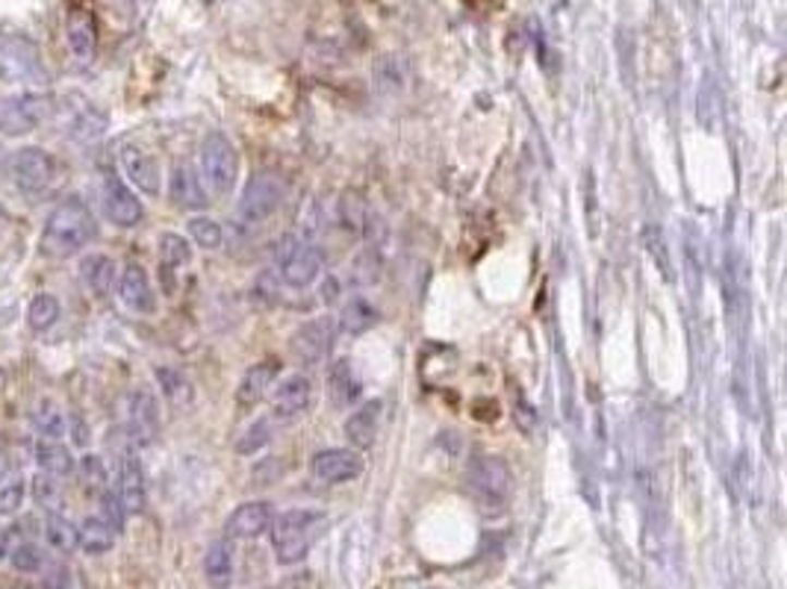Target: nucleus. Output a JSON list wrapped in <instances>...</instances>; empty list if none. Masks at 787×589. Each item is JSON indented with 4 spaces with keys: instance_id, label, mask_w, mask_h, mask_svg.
Returning a JSON list of instances; mask_svg holds the SVG:
<instances>
[{
    "instance_id": "nucleus-31",
    "label": "nucleus",
    "mask_w": 787,
    "mask_h": 589,
    "mask_svg": "<svg viewBox=\"0 0 787 589\" xmlns=\"http://www.w3.org/2000/svg\"><path fill=\"white\" fill-rule=\"evenodd\" d=\"M60 316H62V307L60 300H57V295H50V292L33 295L31 307H27V324H31V330L45 333V330H50L57 321H60Z\"/></svg>"
},
{
    "instance_id": "nucleus-36",
    "label": "nucleus",
    "mask_w": 787,
    "mask_h": 589,
    "mask_svg": "<svg viewBox=\"0 0 787 589\" xmlns=\"http://www.w3.org/2000/svg\"><path fill=\"white\" fill-rule=\"evenodd\" d=\"M190 240L204 250H219L221 242H225V230L209 216H195V219H190Z\"/></svg>"
},
{
    "instance_id": "nucleus-28",
    "label": "nucleus",
    "mask_w": 787,
    "mask_h": 589,
    "mask_svg": "<svg viewBox=\"0 0 787 589\" xmlns=\"http://www.w3.org/2000/svg\"><path fill=\"white\" fill-rule=\"evenodd\" d=\"M116 530L100 519V516H89L83 519V525L77 528V549H83L89 557H98V554H107L116 545Z\"/></svg>"
},
{
    "instance_id": "nucleus-23",
    "label": "nucleus",
    "mask_w": 787,
    "mask_h": 589,
    "mask_svg": "<svg viewBox=\"0 0 787 589\" xmlns=\"http://www.w3.org/2000/svg\"><path fill=\"white\" fill-rule=\"evenodd\" d=\"M328 395L334 401V407H354L363 398V380L358 378V371L349 360L330 363L328 369Z\"/></svg>"
},
{
    "instance_id": "nucleus-24",
    "label": "nucleus",
    "mask_w": 787,
    "mask_h": 589,
    "mask_svg": "<svg viewBox=\"0 0 787 589\" xmlns=\"http://www.w3.org/2000/svg\"><path fill=\"white\" fill-rule=\"evenodd\" d=\"M81 280L86 283V290L92 295L107 298L116 290V283H119V266L107 254H89L81 262Z\"/></svg>"
},
{
    "instance_id": "nucleus-14",
    "label": "nucleus",
    "mask_w": 787,
    "mask_h": 589,
    "mask_svg": "<svg viewBox=\"0 0 787 589\" xmlns=\"http://www.w3.org/2000/svg\"><path fill=\"white\" fill-rule=\"evenodd\" d=\"M271 521H275L271 501H245L225 521V540H259L269 533Z\"/></svg>"
},
{
    "instance_id": "nucleus-18",
    "label": "nucleus",
    "mask_w": 787,
    "mask_h": 589,
    "mask_svg": "<svg viewBox=\"0 0 787 589\" xmlns=\"http://www.w3.org/2000/svg\"><path fill=\"white\" fill-rule=\"evenodd\" d=\"M128 428L130 437L142 445L157 440L160 433V404L150 390H136L128 401Z\"/></svg>"
},
{
    "instance_id": "nucleus-11",
    "label": "nucleus",
    "mask_w": 787,
    "mask_h": 589,
    "mask_svg": "<svg viewBox=\"0 0 787 589\" xmlns=\"http://www.w3.org/2000/svg\"><path fill=\"white\" fill-rule=\"evenodd\" d=\"M100 204H104V216H107L116 228H136V224L145 219V210H142V200L136 198V192L130 189L128 183L116 177V174L104 177Z\"/></svg>"
},
{
    "instance_id": "nucleus-22",
    "label": "nucleus",
    "mask_w": 787,
    "mask_h": 589,
    "mask_svg": "<svg viewBox=\"0 0 787 589\" xmlns=\"http://www.w3.org/2000/svg\"><path fill=\"white\" fill-rule=\"evenodd\" d=\"M65 41H69V50L74 53V60L89 62L92 57H95V48H98V27H95V19H92L89 10H81V7L69 10V21H65Z\"/></svg>"
},
{
    "instance_id": "nucleus-45",
    "label": "nucleus",
    "mask_w": 787,
    "mask_h": 589,
    "mask_svg": "<svg viewBox=\"0 0 787 589\" xmlns=\"http://www.w3.org/2000/svg\"><path fill=\"white\" fill-rule=\"evenodd\" d=\"M0 589H19V587H0Z\"/></svg>"
},
{
    "instance_id": "nucleus-19",
    "label": "nucleus",
    "mask_w": 787,
    "mask_h": 589,
    "mask_svg": "<svg viewBox=\"0 0 787 589\" xmlns=\"http://www.w3.org/2000/svg\"><path fill=\"white\" fill-rule=\"evenodd\" d=\"M119 495L121 507L128 516H142L148 504V487H145V469L136 454H124L119 466Z\"/></svg>"
},
{
    "instance_id": "nucleus-20",
    "label": "nucleus",
    "mask_w": 787,
    "mask_h": 589,
    "mask_svg": "<svg viewBox=\"0 0 787 589\" xmlns=\"http://www.w3.org/2000/svg\"><path fill=\"white\" fill-rule=\"evenodd\" d=\"M116 286H119V298L128 310L145 312V316L157 310V295H154V286H150L148 271L142 269L140 262H128Z\"/></svg>"
},
{
    "instance_id": "nucleus-21",
    "label": "nucleus",
    "mask_w": 787,
    "mask_h": 589,
    "mask_svg": "<svg viewBox=\"0 0 787 589\" xmlns=\"http://www.w3.org/2000/svg\"><path fill=\"white\" fill-rule=\"evenodd\" d=\"M380 413H384V401L372 398L363 401L349 419H346V440L351 442V449H372L378 440L380 430Z\"/></svg>"
},
{
    "instance_id": "nucleus-33",
    "label": "nucleus",
    "mask_w": 787,
    "mask_h": 589,
    "mask_svg": "<svg viewBox=\"0 0 787 589\" xmlns=\"http://www.w3.org/2000/svg\"><path fill=\"white\" fill-rule=\"evenodd\" d=\"M33 428L39 430L41 440H62L65 437V416L53 401H39V407L33 409Z\"/></svg>"
},
{
    "instance_id": "nucleus-37",
    "label": "nucleus",
    "mask_w": 787,
    "mask_h": 589,
    "mask_svg": "<svg viewBox=\"0 0 787 589\" xmlns=\"http://www.w3.org/2000/svg\"><path fill=\"white\" fill-rule=\"evenodd\" d=\"M24 490H27L24 475H19V471L0 475V513H3V516H10V513H15V510L24 504Z\"/></svg>"
},
{
    "instance_id": "nucleus-10",
    "label": "nucleus",
    "mask_w": 787,
    "mask_h": 589,
    "mask_svg": "<svg viewBox=\"0 0 787 589\" xmlns=\"http://www.w3.org/2000/svg\"><path fill=\"white\" fill-rule=\"evenodd\" d=\"M0 77L10 83H33L45 77L39 50L21 36H0Z\"/></svg>"
},
{
    "instance_id": "nucleus-12",
    "label": "nucleus",
    "mask_w": 787,
    "mask_h": 589,
    "mask_svg": "<svg viewBox=\"0 0 787 589\" xmlns=\"http://www.w3.org/2000/svg\"><path fill=\"white\" fill-rule=\"evenodd\" d=\"M53 171L57 169H53L50 154L48 150L36 148V145H31V148H21L12 154L10 174L21 192L48 189L50 181H53Z\"/></svg>"
},
{
    "instance_id": "nucleus-38",
    "label": "nucleus",
    "mask_w": 787,
    "mask_h": 589,
    "mask_svg": "<svg viewBox=\"0 0 787 589\" xmlns=\"http://www.w3.org/2000/svg\"><path fill=\"white\" fill-rule=\"evenodd\" d=\"M271 425H275L271 419L254 421V425H251V428L242 433V440L237 442V454H242V457H251V454H257V451L266 449V445L271 442Z\"/></svg>"
},
{
    "instance_id": "nucleus-25",
    "label": "nucleus",
    "mask_w": 787,
    "mask_h": 589,
    "mask_svg": "<svg viewBox=\"0 0 787 589\" xmlns=\"http://www.w3.org/2000/svg\"><path fill=\"white\" fill-rule=\"evenodd\" d=\"M237 575V560H233V549L230 540H216L209 542V549L204 551V578L213 589H228Z\"/></svg>"
},
{
    "instance_id": "nucleus-32",
    "label": "nucleus",
    "mask_w": 787,
    "mask_h": 589,
    "mask_svg": "<svg viewBox=\"0 0 787 589\" xmlns=\"http://www.w3.org/2000/svg\"><path fill=\"white\" fill-rule=\"evenodd\" d=\"M157 380H160V390L162 395L174 404V407H186V404H192V398H195V390H192V383L190 378L183 375L180 369H157Z\"/></svg>"
},
{
    "instance_id": "nucleus-6",
    "label": "nucleus",
    "mask_w": 787,
    "mask_h": 589,
    "mask_svg": "<svg viewBox=\"0 0 787 589\" xmlns=\"http://www.w3.org/2000/svg\"><path fill=\"white\" fill-rule=\"evenodd\" d=\"M469 490L475 492V499L487 507H505L513 492V471L496 454H479L469 463L467 471Z\"/></svg>"
},
{
    "instance_id": "nucleus-35",
    "label": "nucleus",
    "mask_w": 787,
    "mask_h": 589,
    "mask_svg": "<svg viewBox=\"0 0 787 589\" xmlns=\"http://www.w3.org/2000/svg\"><path fill=\"white\" fill-rule=\"evenodd\" d=\"M192 260L190 240H183L180 233H162L160 236V262L162 271H174Z\"/></svg>"
},
{
    "instance_id": "nucleus-27",
    "label": "nucleus",
    "mask_w": 787,
    "mask_h": 589,
    "mask_svg": "<svg viewBox=\"0 0 787 589\" xmlns=\"http://www.w3.org/2000/svg\"><path fill=\"white\" fill-rule=\"evenodd\" d=\"M337 219L339 228L349 230L351 236H363L372 224L370 204L360 192H342V198L337 200Z\"/></svg>"
},
{
    "instance_id": "nucleus-42",
    "label": "nucleus",
    "mask_w": 787,
    "mask_h": 589,
    "mask_svg": "<svg viewBox=\"0 0 787 589\" xmlns=\"http://www.w3.org/2000/svg\"><path fill=\"white\" fill-rule=\"evenodd\" d=\"M100 519L107 521L116 533H121L124 530V521H128V513H124V507H121V501L116 492L110 490H104L100 492V513H98Z\"/></svg>"
},
{
    "instance_id": "nucleus-16",
    "label": "nucleus",
    "mask_w": 787,
    "mask_h": 589,
    "mask_svg": "<svg viewBox=\"0 0 787 589\" xmlns=\"http://www.w3.org/2000/svg\"><path fill=\"white\" fill-rule=\"evenodd\" d=\"M169 200L178 210L201 212L207 210V186L201 181V174L190 162H178L169 174Z\"/></svg>"
},
{
    "instance_id": "nucleus-39",
    "label": "nucleus",
    "mask_w": 787,
    "mask_h": 589,
    "mask_svg": "<svg viewBox=\"0 0 787 589\" xmlns=\"http://www.w3.org/2000/svg\"><path fill=\"white\" fill-rule=\"evenodd\" d=\"M33 499L36 504L50 513H57V504H60V483H57V475H48V471H39L31 483Z\"/></svg>"
},
{
    "instance_id": "nucleus-7",
    "label": "nucleus",
    "mask_w": 787,
    "mask_h": 589,
    "mask_svg": "<svg viewBox=\"0 0 787 589\" xmlns=\"http://www.w3.org/2000/svg\"><path fill=\"white\" fill-rule=\"evenodd\" d=\"M53 100L48 95H36V91H21V95H7L0 98V136H27V133L39 131L48 121Z\"/></svg>"
},
{
    "instance_id": "nucleus-8",
    "label": "nucleus",
    "mask_w": 787,
    "mask_h": 589,
    "mask_svg": "<svg viewBox=\"0 0 787 589\" xmlns=\"http://www.w3.org/2000/svg\"><path fill=\"white\" fill-rule=\"evenodd\" d=\"M339 336V324L334 316H322V319H313L307 324H301L290 340V354L292 360L304 366V369H313L325 363V357L334 348V342Z\"/></svg>"
},
{
    "instance_id": "nucleus-9",
    "label": "nucleus",
    "mask_w": 787,
    "mask_h": 589,
    "mask_svg": "<svg viewBox=\"0 0 787 589\" xmlns=\"http://www.w3.org/2000/svg\"><path fill=\"white\" fill-rule=\"evenodd\" d=\"M363 469L366 463L358 449H322L310 457V475L325 487L351 483L363 475Z\"/></svg>"
},
{
    "instance_id": "nucleus-4",
    "label": "nucleus",
    "mask_w": 787,
    "mask_h": 589,
    "mask_svg": "<svg viewBox=\"0 0 787 589\" xmlns=\"http://www.w3.org/2000/svg\"><path fill=\"white\" fill-rule=\"evenodd\" d=\"M198 157L204 186L216 192V195H228L237 186V177H240V157H237L233 142L219 131L207 133L204 142H201Z\"/></svg>"
},
{
    "instance_id": "nucleus-1",
    "label": "nucleus",
    "mask_w": 787,
    "mask_h": 589,
    "mask_svg": "<svg viewBox=\"0 0 787 589\" xmlns=\"http://www.w3.org/2000/svg\"><path fill=\"white\" fill-rule=\"evenodd\" d=\"M98 236V221L83 198L60 200L41 230V250L53 260H69Z\"/></svg>"
},
{
    "instance_id": "nucleus-43",
    "label": "nucleus",
    "mask_w": 787,
    "mask_h": 589,
    "mask_svg": "<svg viewBox=\"0 0 787 589\" xmlns=\"http://www.w3.org/2000/svg\"><path fill=\"white\" fill-rule=\"evenodd\" d=\"M41 589H71V572L65 563H48L41 575Z\"/></svg>"
},
{
    "instance_id": "nucleus-15",
    "label": "nucleus",
    "mask_w": 787,
    "mask_h": 589,
    "mask_svg": "<svg viewBox=\"0 0 787 589\" xmlns=\"http://www.w3.org/2000/svg\"><path fill=\"white\" fill-rule=\"evenodd\" d=\"M119 162H121V171H124V177H128L133 186L145 195H160L162 189V174H160V165L157 160L150 157L148 150L140 148V145H121L119 150Z\"/></svg>"
},
{
    "instance_id": "nucleus-34",
    "label": "nucleus",
    "mask_w": 787,
    "mask_h": 589,
    "mask_svg": "<svg viewBox=\"0 0 787 589\" xmlns=\"http://www.w3.org/2000/svg\"><path fill=\"white\" fill-rule=\"evenodd\" d=\"M45 540H48L50 549L69 554V551L77 549V525H71L60 513H48V519H45Z\"/></svg>"
},
{
    "instance_id": "nucleus-26",
    "label": "nucleus",
    "mask_w": 787,
    "mask_h": 589,
    "mask_svg": "<svg viewBox=\"0 0 787 589\" xmlns=\"http://www.w3.org/2000/svg\"><path fill=\"white\" fill-rule=\"evenodd\" d=\"M378 321H380L378 307H375V304H372L370 298L358 295V298L346 300V307L339 310L337 324H339V330H342V333L360 336V333H366V330L375 328Z\"/></svg>"
},
{
    "instance_id": "nucleus-41",
    "label": "nucleus",
    "mask_w": 787,
    "mask_h": 589,
    "mask_svg": "<svg viewBox=\"0 0 787 589\" xmlns=\"http://www.w3.org/2000/svg\"><path fill=\"white\" fill-rule=\"evenodd\" d=\"M10 560L15 569L27 572V575H31V572L45 569V554H41V549L36 542H19V545L10 551Z\"/></svg>"
},
{
    "instance_id": "nucleus-3",
    "label": "nucleus",
    "mask_w": 787,
    "mask_h": 589,
    "mask_svg": "<svg viewBox=\"0 0 787 589\" xmlns=\"http://www.w3.org/2000/svg\"><path fill=\"white\" fill-rule=\"evenodd\" d=\"M275 269L278 278L292 290H307L325 271V254L319 245L301 240V236H283L275 245Z\"/></svg>"
},
{
    "instance_id": "nucleus-2",
    "label": "nucleus",
    "mask_w": 787,
    "mask_h": 589,
    "mask_svg": "<svg viewBox=\"0 0 787 589\" xmlns=\"http://www.w3.org/2000/svg\"><path fill=\"white\" fill-rule=\"evenodd\" d=\"M325 530H328V513L322 510L295 507L280 513L269 528L275 560L280 566H295L325 537Z\"/></svg>"
},
{
    "instance_id": "nucleus-40",
    "label": "nucleus",
    "mask_w": 787,
    "mask_h": 589,
    "mask_svg": "<svg viewBox=\"0 0 787 589\" xmlns=\"http://www.w3.org/2000/svg\"><path fill=\"white\" fill-rule=\"evenodd\" d=\"M77 471H81V478L86 487H92V490L98 492L107 490L110 475H107V466H104V459H100L98 454H83V457L77 459Z\"/></svg>"
},
{
    "instance_id": "nucleus-29",
    "label": "nucleus",
    "mask_w": 787,
    "mask_h": 589,
    "mask_svg": "<svg viewBox=\"0 0 787 589\" xmlns=\"http://www.w3.org/2000/svg\"><path fill=\"white\" fill-rule=\"evenodd\" d=\"M640 240H643V248H646V254L652 257V262H655V269L661 271V278L667 280V283H676V269H673V257H669L664 230H661L658 224H646L643 233H640Z\"/></svg>"
},
{
    "instance_id": "nucleus-44",
    "label": "nucleus",
    "mask_w": 787,
    "mask_h": 589,
    "mask_svg": "<svg viewBox=\"0 0 787 589\" xmlns=\"http://www.w3.org/2000/svg\"><path fill=\"white\" fill-rule=\"evenodd\" d=\"M12 530H0V560H7L10 557V551H12Z\"/></svg>"
},
{
    "instance_id": "nucleus-5",
    "label": "nucleus",
    "mask_w": 787,
    "mask_h": 589,
    "mask_svg": "<svg viewBox=\"0 0 787 589\" xmlns=\"http://www.w3.org/2000/svg\"><path fill=\"white\" fill-rule=\"evenodd\" d=\"M283 198H287V186H283L278 174L257 171L254 177H249L245 189H242L240 204H237V219L242 224H249V228H259L263 221H269L280 210Z\"/></svg>"
},
{
    "instance_id": "nucleus-13",
    "label": "nucleus",
    "mask_w": 787,
    "mask_h": 589,
    "mask_svg": "<svg viewBox=\"0 0 787 589\" xmlns=\"http://www.w3.org/2000/svg\"><path fill=\"white\" fill-rule=\"evenodd\" d=\"M313 401V383L307 375H290L271 386V421H292L304 416Z\"/></svg>"
},
{
    "instance_id": "nucleus-17",
    "label": "nucleus",
    "mask_w": 787,
    "mask_h": 589,
    "mask_svg": "<svg viewBox=\"0 0 787 589\" xmlns=\"http://www.w3.org/2000/svg\"><path fill=\"white\" fill-rule=\"evenodd\" d=\"M278 360H259L254 363V366H249L245 375L240 378V386H237V407H240L242 413H251L254 407H259L263 401L269 398L271 386L278 383Z\"/></svg>"
},
{
    "instance_id": "nucleus-30",
    "label": "nucleus",
    "mask_w": 787,
    "mask_h": 589,
    "mask_svg": "<svg viewBox=\"0 0 787 589\" xmlns=\"http://www.w3.org/2000/svg\"><path fill=\"white\" fill-rule=\"evenodd\" d=\"M36 459H39L41 471H48V475H71L74 466H77V459L71 457V451L62 445L60 440H39L36 442Z\"/></svg>"
}]
</instances>
